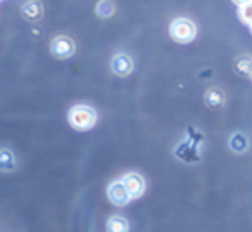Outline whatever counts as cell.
Masks as SVG:
<instances>
[{
    "instance_id": "1",
    "label": "cell",
    "mask_w": 252,
    "mask_h": 232,
    "mask_svg": "<svg viewBox=\"0 0 252 232\" xmlns=\"http://www.w3.org/2000/svg\"><path fill=\"white\" fill-rule=\"evenodd\" d=\"M67 122H69V126L74 131H80V132L90 131L97 124V110L85 103L74 105L67 112Z\"/></svg>"
},
{
    "instance_id": "2",
    "label": "cell",
    "mask_w": 252,
    "mask_h": 232,
    "mask_svg": "<svg viewBox=\"0 0 252 232\" xmlns=\"http://www.w3.org/2000/svg\"><path fill=\"white\" fill-rule=\"evenodd\" d=\"M169 35L175 40L176 43H182V45H187V43L193 42L197 36V26L192 19L189 18H176L171 21V26H169Z\"/></svg>"
},
{
    "instance_id": "3",
    "label": "cell",
    "mask_w": 252,
    "mask_h": 232,
    "mask_svg": "<svg viewBox=\"0 0 252 232\" xmlns=\"http://www.w3.org/2000/svg\"><path fill=\"white\" fill-rule=\"evenodd\" d=\"M76 52V43L71 36L67 35H57L52 38L50 42V53H52L56 59L59 60H66L69 57L74 55Z\"/></svg>"
},
{
    "instance_id": "4",
    "label": "cell",
    "mask_w": 252,
    "mask_h": 232,
    "mask_svg": "<svg viewBox=\"0 0 252 232\" xmlns=\"http://www.w3.org/2000/svg\"><path fill=\"white\" fill-rule=\"evenodd\" d=\"M175 155L185 163H197L200 160L199 155V143L193 141L192 138H187L182 141L175 150Z\"/></svg>"
},
{
    "instance_id": "5",
    "label": "cell",
    "mask_w": 252,
    "mask_h": 232,
    "mask_svg": "<svg viewBox=\"0 0 252 232\" xmlns=\"http://www.w3.org/2000/svg\"><path fill=\"white\" fill-rule=\"evenodd\" d=\"M135 69V62L128 53L119 52L111 59V71L118 77H128Z\"/></svg>"
},
{
    "instance_id": "6",
    "label": "cell",
    "mask_w": 252,
    "mask_h": 232,
    "mask_svg": "<svg viewBox=\"0 0 252 232\" xmlns=\"http://www.w3.org/2000/svg\"><path fill=\"white\" fill-rule=\"evenodd\" d=\"M107 198L112 205H116V206H126V205L131 201L130 193H128V189H126V186L123 184L121 179H116L109 184Z\"/></svg>"
},
{
    "instance_id": "7",
    "label": "cell",
    "mask_w": 252,
    "mask_h": 232,
    "mask_svg": "<svg viewBox=\"0 0 252 232\" xmlns=\"http://www.w3.org/2000/svg\"><path fill=\"white\" fill-rule=\"evenodd\" d=\"M121 180H123V184L126 186V189H128V193H130L131 200H137V198H140L142 194L145 193V189H147L145 179L137 172L125 174V176L121 177Z\"/></svg>"
},
{
    "instance_id": "8",
    "label": "cell",
    "mask_w": 252,
    "mask_h": 232,
    "mask_svg": "<svg viewBox=\"0 0 252 232\" xmlns=\"http://www.w3.org/2000/svg\"><path fill=\"white\" fill-rule=\"evenodd\" d=\"M43 14H45V9H43V4L40 0H26L25 4L21 5L23 19L32 23V25H36V23L42 21Z\"/></svg>"
},
{
    "instance_id": "9",
    "label": "cell",
    "mask_w": 252,
    "mask_h": 232,
    "mask_svg": "<svg viewBox=\"0 0 252 232\" xmlns=\"http://www.w3.org/2000/svg\"><path fill=\"white\" fill-rule=\"evenodd\" d=\"M18 169V156L11 148H0V172L11 174Z\"/></svg>"
},
{
    "instance_id": "10",
    "label": "cell",
    "mask_w": 252,
    "mask_h": 232,
    "mask_svg": "<svg viewBox=\"0 0 252 232\" xmlns=\"http://www.w3.org/2000/svg\"><path fill=\"white\" fill-rule=\"evenodd\" d=\"M204 103H206L211 110H220L224 105V93L216 86L209 88V90L206 91V95H204Z\"/></svg>"
},
{
    "instance_id": "11",
    "label": "cell",
    "mask_w": 252,
    "mask_h": 232,
    "mask_svg": "<svg viewBox=\"0 0 252 232\" xmlns=\"http://www.w3.org/2000/svg\"><path fill=\"white\" fill-rule=\"evenodd\" d=\"M228 146L233 153H245L249 150V138L244 132H233L228 139Z\"/></svg>"
},
{
    "instance_id": "12",
    "label": "cell",
    "mask_w": 252,
    "mask_h": 232,
    "mask_svg": "<svg viewBox=\"0 0 252 232\" xmlns=\"http://www.w3.org/2000/svg\"><path fill=\"white\" fill-rule=\"evenodd\" d=\"M107 232H130V224L121 215H111L105 224Z\"/></svg>"
},
{
    "instance_id": "13",
    "label": "cell",
    "mask_w": 252,
    "mask_h": 232,
    "mask_svg": "<svg viewBox=\"0 0 252 232\" xmlns=\"http://www.w3.org/2000/svg\"><path fill=\"white\" fill-rule=\"evenodd\" d=\"M235 71L237 74L244 77H251V71H252V57L251 55H240L235 59Z\"/></svg>"
},
{
    "instance_id": "14",
    "label": "cell",
    "mask_w": 252,
    "mask_h": 232,
    "mask_svg": "<svg viewBox=\"0 0 252 232\" xmlns=\"http://www.w3.org/2000/svg\"><path fill=\"white\" fill-rule=\"evenodd\" d=\"M116 12V4L112 0H98L97 5H95V14L100 19H107L111 16H114Z\"/></svg>"
},
{
    "instance_id": "15",
    "label": "cell",
    "mask_w": 252,
    "mask_h": 232,
    "mask_svg": "<svg viewBox=\"0 0 252 232\" xmlns=\"http://www.w3.org/2000/svg\"><path fill=\"white\" fill-rule=\"evenodd\" d=\"M238 18H240V21L244 23V25H249V26L252 25V0L238 7Z\"/></svg>"
},
{
    "instance_id": "16",
    "label": "cell",
    "mask_w": 252,
    "mask_h": 232,
    "mask_svg": "<svg viewBox=\"0 0 252 232\" xmlns=\"http://www.w3.org/2000/svg\"><path fill=\"white\" fill-rule=\"evenodd\" d=\"M247 2H251V0H233V4H237L238 7H240V5H244V4H247Z\"/></svg>"
},
{
    "instance_id": "17",
    "label": "cell",
    "mask_w": 252,
    "mask_h": 232,
    "mask_svg": "<svg viewBox=\"0 0 252 232\" xmlns=\"http://www.w3.org/2000/svg\"><path fill=\"white\" fill-rule=\"evenodd\" d=\"M251 79H252V71H251Z\"/></svg>"
},
{
    "instance_id": "18",
    "label": "cell",
    "mask_w": 252,
    "mask_h": 232,
    "mask_svg": "<svg viewBox=\"0 0 252 232\" xmlns=\"http://www.w3.org/2000/svg\"><path fill=\"white\" fill-rule=\"evenodd\" d=\"M251 33H252V25H251Z\"/></svg>"
},
{
    "instance_id": "19",
    "label": "cell",
    "mask_w": 252,
    "mask_h": 232,
    "mask_svg": "<svg viewBox=\"0 0 252 232\" xmlns=\"http://www.w3.org/2000/svg\"><path fill=\"white\" fill-rule=\"evenodd\" d=\"M0 2H2V0H0Z\"/></svg>"
}]
</instances>
